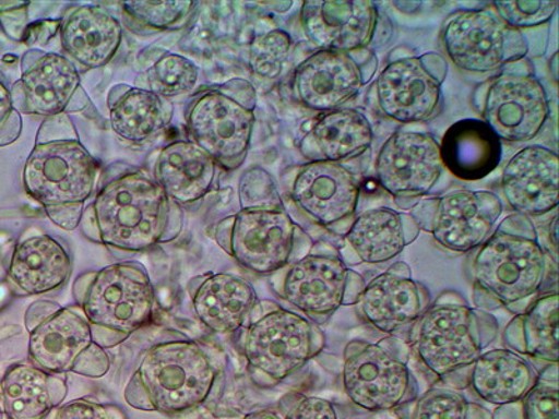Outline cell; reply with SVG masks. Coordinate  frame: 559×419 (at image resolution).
<instances>
[{
  "instance_id": "d6a6232c",
  "label": "cell",
  "mask_w": 559,
  "mask_h": 419,
  "mask_svg": "<svg viewBox=\"0 0 559 419\" xmlns=\"http://www.w3.org/2000/svg\"><path fill=\"white\" fill-rule=\"evenodd\" d=\"M109 122L117 136L143 144L156 137L171 122V101L143 87H114L108 97Z\"/></svg>"
},
{
  "instance_id": "277c9868",
  "label": "cell",
  "mask_w": 559,
  "mask_h": 419,
  "mask_svg": "<svg viewBox=\"0 0 559 419\" xmlns=\"http://www.w3.org/2000/svg\"><path fill=\"white\" fill-rule=\"evenodd\" d=\"M223 378V363L202 343L166 338L144 351L123 396L136 410L175 416L216 396Z\"/></svg>"
},
{
  "instance_id": "7bdbcfd3",
  "label": "cell",
  "mask_w": 559,
  "mask_h": 419,
  "mask_svg": "<svg viewBox=\"0 0 559 419\" xmlns=\"http://www.w3.org/2000/svg\"><path fill=\"white\" fill-rule=\"evenodd\" d=\"M283 419H338L336 407L321 397L292 394L280 404Z\"/></svg>"
},
{
  "instance_id": "8992f818",
  "label": "cell",
  "mask_w": 559,
  "mask_h": 419,
  "mask_svg": "<svg viewBox=\"0 0 559 419\" xmlns=\"http://www.w3.org/2000/svg\"><path fill=\"white\" fill-rule=\"evenodd\" d=\"M94 340L105 349L118 347L153 321L156 291L147 268L139 262L109 264L80 274L72 289Z\"/></svg>"
},
{
  "instance_id": "ba28073f",
  "label": "cell",
  "mask_w": 559,
  "mask_h": 419,
  "mask_svg": "<svg viewBox=\"0 0 559 419\" xmlns=\"http://www.w3.org/2000/svg\"><path fill=\"white\" fill-rule=\"evenodd\" d=\"M257 104V89L245 79L204 89L185 112L189 140L224 171H236L251 147Z\"/></svg>"
},
{
  "instance_id": "83f0119b",
  "label": "cell",
  "mask_w": 559,
  "mask_h": 419,
  "mask_svg": "<svg viewBox=\"0 0 559 419\" xmlns=\"http://www.w3.org/2000/svg\"><path fill=\"white\" fill-rule=\"evenodd\" d=\"M373 131L366 115L353 108L326 112L299 142V152L309 163L346 161L371 148Z\"/></svg>"
},
{
  "instance_id": "f546056e",
  "label": "cell",
  "mask_w": 559,
  "mask_h": 419,
  "mask_svg": "<svg viewBox=\"0 0 559 419\" xmlns=\"http://www.w3.org/2000/svg\"><path fill=\"white\" fill-rule=\"evenodd\" d=\"M63 51L84 69H98L112 61L122 43V26L98 7L73 9L61 20Z\"/></svg>"
},
{
  "instance_id": "8fae6325",
  "label": "cell",
  "mask_w": 559,
  "mask_h": 419,
  "mask_svg": "<svg viewBox=\"0 0 559 419\" xmlns=\"http://www.w3.org/2000/svg\"><path fill=\"white\" fill-rule=\"evenodd\" d=\"M273 291L313 323H324L338 308L356 306L366 282L349 271L326 243L313 244L298 261L271 277Z\"/></svg>"
},
{
  "instance_id": "74e56055",
  "label": "cell",
  "mask_w": 559,
  "mask_h": 419,
  "mask_svg": "<svg viewBox=\"0 0 559 419\" xmlns=\"http://www.w3.org/2000/svg\"><path fill=\"white\" fill-rule=\"evenodd\" d=\"M197 7L187 0L173 2H124L123 10L129 17L136 20L144 27L174 29L182 27L189 14Z\"/></svg>"
},
{
  "instance_id": "603a6c76",
  "label": "cell",
  "mask_w": 559,
  "mask_h": 419,
  "mask_svg": "<svg viewBox=\"0 0 559 419\" xmlns=\"http://www.w3.org/2000/svg\"><path fill=\"white\" fill-rule=\"evenodd\" d=\"M23 62L17 83L20 109L47 119L67 113L80 89L78 68L53 52L32 51Z\"/></svg>"
},
{
  "instance_id": "e575fe53",
  "label": "cell",
  "mask_w": 559,
  "mask_h": 419,
  "mask_svg": "<svg viewBox=\"0 0 559 419\" xmlns=\"http://www.w3.org/2000/svg\"><path fill=\"white\" fill-rule=\"evenodd\" d=\"M406 419H496L480 404L468 402L457 388L437 383L402 407Z\"/></svg>"
},
{
  "instance_id": "b9f144b4",
  "label": "cell",
  "mask_w": 559,
  "mask_h": 419,
  "mask_svg": "<svg viewBox=\"0 0 559 419\" xmlns=\"http://www.w3.org/2000/svg\"><path fill=\"white\" fill-rule=\"evenodd\" d=\"M44 419H128L121 407L115 404H105L93 398H78V400L62 404L49 412Z\"/></svg>"
},
{
  "instance_id": "9c48e42d",
  "label": "cell",
  "mask_w": 559,
  "mask_h": 419,
  "mask_svg": "<svg viewBox=\"0 0 559 419\" xmlns=\"http://www.w3.org/2000/svg\"><path fill=\"white\" fill-rule=\"evenodd\" d=\"M26 327L29 362L44 371L97 379L111 369V357L94 340L78 306L62 308L48 301L35 302L27 311Z\"/></svg>"
},
{
  "instance_id": "7a4b0ae2",
  "label": "cell",
  "mask_w": 559,
  "mask_h": 419,
  "mask_svg": "<svg viewBox=\"0 0 559 419\" xmlns=\"http://www.w3.org/2000/svg\"><path fill=\"white\" fill-rule=\"evenodd\" d=\"M473 299L477 309L526 311L556 277V261L538 241L531 218L515 214L499 224L472 263Z\"/></svg>"
},
{
  "instance_id": "6da1fadb",
  "label": "cell",
  "mask_w": 559,
  "mask_h": 419,
  "mask_svg": "<svg viewBox=\"0 0 559 419\" xmlns=\"http://www.w3.org/2000/svg\"><path fill=\"white\" fill-rule=\"evenodd\" d=\"M80 226L92 242L139 253L177 238L182 231L183 212L152 172L129 168L99 188L84 207Z\"/></svg>"
},
{
  "instance_id": "2e32d148",
  "label": "cell",
  "mask_w": 559,
  "mask_h": 419,
  "mask_svg": "<svg viewBox=\"0 0 559 419\" xmlns=\"http://www.w3.org/2000/svg\"><path fill=\"white\" fill-rule=\"evenodd\" d=\"M447 74V59L437 52L396 59L379 74V109L401 123L428 121L441 105Z\"/></svg>"
},
{
  "instance_id": "1f68e13d",
  "label": "cell",
  "mask_w": 559,
  "mask_h": 419,
  "mask_svg": "<svg viewBox=\"0 0 559 419\" xmlns=\"http://www.w3.org/2000/svg\"><path fill=\"white\" fill-rule=\"evenodd\" d=\"M439 147L443 166L463 181L488 177L502 158L501 140L480 119H463L452 124Z\"/></svg>"
},
{
  "instance_id": "9a60e30c",
  "label": "cell",
  "mask_w": 559,
  "mask_h": 419,
  "mask_svg": "<svg viewBox=\"0 0 559 419\" xmlns=\"http://www.w3.org/2000/svg\"><path fill=\"white\" fill-rule=\"evenodd\" d=\"M503 206L496 193L454 191L441 197L421 199L411 216L419 229L432 234L447 251L467 253L487 241Z\"/></svg>"
},
{
  "instance_id": "d6986e66",
  "label": "cell",
  "mask_w": 559,
  "mask_h": 419,
  "mask_svg": "<svg viewBox=\"0 0 559 419\" xmlns=\"http://www.w3.org/2000/svg\"><path fill=\"white\" fill-rule=\"evenodd\" d=\"M289 199L319 227L346 234L356 216L359 184L342 164L308 163L294 172Z\"/></svg>"
},
{
  "instance_id": "8d00e7d4",
  "label": "cell",
  "mask_w": 559,
  "mask_h": 419,
  "mask_svg": "<svg viewBox=\"0 0 559 419\" xmlns=\"http://www.w3.org/2000/svg\"><path fill=\"white\" fill-rule=\"evenodd\" d=\"M292 37L283 29H273L254 38L249 48V67L254 76L273 80L283 73L292 52Z\"/></svg>"
},
{
  "instance_id": "bcb514c9",
  "label": "cell",
  "mask_w": 559,
  "mask_h": 419,
  "mask_svg": "<svg viewBox=\"0 0 559 419\" xmlns=\"http://www.w3.org/2000/svg\"><path fill=\"white\" fill-rule=\"evenodd\" d=\"M551 234H552V241L551 242L554 244V248H557V237H556V234H557V218L556 217H554Z\"/></svg>"
},
{
  "instance_id": "ab89813d",
  "label": "cell",
  "mask_w": 559,
  "mask_h": 419,
  "mask_svg": "<svg viewBox=\"0 0 559 419\" xmlns=\"http://www.w3.org/2000/svg\"><path fill=\"white\" fill-rule=\"evenodd\" d=\"M558 7L557 0H498L493 9L509 26L533 28L550 22Z\"/></svg>"
},
{
  "instance_id": "4dcf8cb0",
  "label": "cell",
  "mask_w": 559,
  "mask_h": 419,
  "mask_svg": "<svg viewBox=\"0 0 559 419\" xmlns=\"http://www.w3.org/2000/svg\"><path fill=\"white\" fill-rule=\"evenodd\" d=\"M68 391L67 379L32 362L14 363L0 381V398L9 419H44L62 406Z\"/></svg>"
},
{
  "instance_id": "52a82bcc",
  "label": "cell",
  "mask_w": 559,
  "mask_h": 419,
  "mask_svg": "<svg viewBox=\"0 0 559 419\" xmlns=\"http://www.w3.org/2000/svg\"><path fill=\"white\" fill-rule=\"evenodd\" d=\"M324 334L317 323L273 302L259 301L239 331L238 349L258 387L271 388L319 356Z\"/></svg>"
},
{
  "instance_id": "5bb4252c",
  "label": "cell",
  "mask_w": 559,
  "mask_h": 419,
  "mask_svg": "<svg viewBox=\"0 0 559 419\" xmlns=\"http://www.w3.org/2000/svg\"><path fill=\"white\" fill-rule=\"evenodd\" d=\"M473 104L483 122L509 143L533 140L550 118L546 89L531 73L498 74L474 92Z\"/></svg>"
},
{
  "instance_id": "ffe728a7",
  "label": "cell",
  "mask_w": 559,
  "mask_h": 419,
  "mask_svg": "<svg viewBox=\"0 0 559 419\" xmlns=\"http://www.w3.org/2000/svg\"><path fill=\"white\" fill-rule=\"evenodd\" d=\"M429 306L428 288L412 278L407 264L396 263L366 284L354 307L357 316L368 326L391 334L413 326Z\"/></svg>"
},
{
  "instance_id": "d4e9b609",
  "label": "cell",
  "mask_w": 559,
  "mask_h": 419,
  "mask_svg": "<svg viewBox=\"0 0 559 419\" xmlns=\"http://www.w3.org/2000/svg\"><path fill=\"white\" fill-rule=\"evenodd\" d=\"M421 232L411 214L388 207L367 210L344 234L343 262L379 264L392 261Z\"/></svg>"
},
{
  "instance_id": "d590c367",
  "label": "cell",
  "mask_w": 559,
  "mask_h": 419,
  "mask_svg": "<svg viewBox=\"0 0 559 419\" xmlns=\"http://www.w3.org/2000/svg\"><path fill=\"white\" fill-rule=\"evenodd\" d=\"M199 69L181 55L167 52L146 72V87L157 96L168 99L188 96L197 87Z\"/></svg>"
},
{
  "instance_id": "4fadbf2b",
  "label": "cell",
  "mask_w": 559,
  "mask_h": 419,
  "mask_svg": "<svg viewBox=\"0 0 559 419\" xmlns=\"http://www.w3.org/2000/svg\"><path fill=\"white\" fill-rule=\"evenodd\" d=\"M442 43L454 67L471 73L496 72L528 52L521 29L503 22L496 9L453 14L443 27Z\"/></svg>"
},
{
  "instance_id": "e0dca14e",
  "label": "cell",
  "mask_w": 559,
  "mask_h": 419,
  "mask_svg": "<svg viewBox=\"0 0 559 419\" xmlns=\"http://www.w3.org/2000/svg\"><path fill=\"white\" fill-rule=\"evenodd\" d=\"M381 187L402 208H413L441 178V147L431 134L397 132L384 142L377 157Z\"/></svg>"
},
{
  "instance_id": "836d02e7",
  "label": "cell",
  "mask_w": 559,
  "mask_h": 419,
  "mask_svg": "<svg viewBox=\"0 0 559 419\" xmlns=\"http://www.w3.org/2000/svg\"><path fill=\"white\" fill-rule=\"evenodd\" d=\"M503 344L519 356L546 367L558 363V296L543 294L526 311L516 314L502 334Z\"/></svg>"
},
{
  "instance_id": "f35d334b",
  "label": "cell",
  "mask_w": 559,
  "mask_h": 419,
  "mask_svg": "<svg viewBox=\"0 0 559 419\" xmlns=\"http://www.w3.org/2000/svg\"><path fill=\"white\" fill-rule=\"evenodd\" d=\"M519 403L522 419H558V363L544 368L536 384Z\"/></svg>"
},
{
  "instance_id": "7c38bea8",
  "label": "cell",
  "mask_w": 559,
  "mask_h": 419,
  "mask_svg": "<svg viewBox=\"0 0 559 419\" xmlns=\"http://www.w3.org/2000/svg\"><path fill=\"white\" fill-rule=\"evenodd\" d=\"M214 239L239 266L258 276H272L292 263L299 244H312L286 208L239 210L217 223Z\"/></svg>"
},
{
  "instance_id": "f6af8a7d",
  "label": "cell",
  "mask_w": 559,
  "mask_h": 419,
  "mask_svg": "<svg viewBox=\"0 0 559 419\" xmlns=\"http://www.w3.org/2000/svg\"><path fill=\"white\" fill-rule=\"evenodd\" d=\"M242 419H283L282 414L274 410H261L248 414Z\"/></svg>"
},
{
  "instance_id": "f1b7e54d",
  "label": "cell",
  "mask_w": 559,
  "mask_h": 419,
  "mask_svg": "<svg viewBox=\"0 0 559 419\" xmlns=\"http://www.w3.org/2000/svg\"><path fill=\"white\" fill-rule=\"evenodd\" d=\"M538 373L526 358L508 348L484 352L464 376L463 386L492 406L522 400L536 384Z\"/></svg>"
},
{
  "instance_id": "4316f807",
  "label": "cell",
  "mask_w": 559,
  "mask_h": 419,
  "mask_svg": "<svg viewBox=\"0 0 559 419\" xmlns=\"http://www.w3.org/2000/svg\"><path fill=\"white\" fill-rule=\"evenodd\" d=\"M218 166L191 140L164 147L154 164L153 177L178 206H193L207 196L216 181Z\"/></svg>"
},
{
  "instance_id": "484cf974",
  "label": "cell",
  "mask_w": 559,
  "mask_h": 419,
  "mask_svg": "<svg viewBox=\"0 0 559 419\" xmlns=\"http://www.w3.org/2000/svg\"><path fill=\"white\" fill-rule=\"evenodd\" d=\"M72 272L68 248L47 234H35L14 248L8 276L20 296L35 297L63 287Z\"/></svg>"
},
{
  "instance_id": "60d3db41",
  "label": "cell",
  "mask_w": 559,
  "mask_h": 419,
  "mask_svg": "<svg viewBox=\"0 0 559 419\" xmlns=\"http://www.w3.org/2000/svg\"><path fill=\"white\" fill-rule=\"evenodd\" d=\"M239 204L248 208H284L276 183L262 168H252L239 181Z\"/></svg>"
},
{
  "instance_id": "44dd1931",
  "label": "cell",
  "mask_w": 559,
  "mask_h": 419,
  "mask_svg": "<svg viewBox=\"0 0 559 419\" xmlns=\"http://www.w3.org/2000/svg\"><path fill=\"white\" fill-rule=\"evenodd\" d=\"M378 17L369 0H307L301 9L304 33L324 51H364L376 34Z\"/></svg>"
},
{
  "instance_id": "cb8c5ba5",
  "label": "cell",
  "mask_w": 559,
  "mask_h": 419,
  "mask_svg": "<svg viewBox=\"0 0 559 419\" xmlns=\"http://www.w3.org/2000/svg\"><path fill=\"white\" fill-rule=\"evenodd\" d=\"M558 177L557 154L543 146H528L503 169L502 191L518 214L543 216L558 206Z\"/></svg>"
},
{
  "instance_id": "ac0fdd59",
  "label": "cell",
  "mask_w": 559,
  "mask_h": 419,
  "mask_svg": "<svg viewBox=\"0 0 559 419\" xmlns=\"http://www.w3.org/2000/svg\"><path fill=\"white\" fill-rule=\"evenodd\" d=\"M377 72L371 52L353 53L319 49L294 72L298 101L318 112H332L357 96Z\"/></svg>"
},
{
  "instance_id": "30bf717a",
  "label": "cell",
  "mask_w": 559,
  "mask_h": 419,
  "mask_svg": "<svg viewBox=\"0 0 559 419\" xmlns=\"http://www.w3.org/2000/svg\"><path fill=\"white\" fill-rule=\"evenodd\" d=\"M408 348L397 338L354 340L344 348L343 386L349 402L366 411L399 410L418 397Z\"/></svg>"
},
{
  "instance_id": "ee69618b",
  "label": "cell",
  "mask_w": 559,
  "mask_h": 419,
  "mask_svg": "<svg viewBox=\"0 0 559 419\" xmlns=\"http://www.w3.org/2000/svg\"><path fill=\"white\" fill-rule=\"evenodd\" d=\"M14 111L13 96L9 92L8 87L0 82V131H2L4 124L8 123Z\"/></svg>"
},
{
  "instance_id": "3957f363",
  "label": "cell",
  "mask_w": 559,
  "mask_h": 419,
  "mask_svg": "<svg viewBox=\"0 0 559 419\" xmlns=\"http://www.w3.org/2000/svg\"><path fill=\"white\" fill-rule=\"evenodd\" d=\"M99 164L80 142L67 113L45 119L23 169L24 189L55 226L73 231L96 192Z\"/></svg>"
},
{
  "instance_id": "5b68a950",
  "label": "cell",
  "mask_w": 559,
  "mask_h": 419,
  "mask_svg": "<svg viewBox=\"0 0 559 419\" xmlns=\"http://www.w3.org/2000/svg\"><path fill=\"white\" fill-rule=\"evenodd\" d=\"M498 331L491 313L468 307L457 294L445 292L414 322L407 346L429 383L459 391L468 369L496 340Z\"/></svg>"
},
{
  "instance_id": "7402d4cb",
  "label": "cell",
  "mask_w": 559,
  "mask_h": 419,
  "mask_svg": "<svg viewBox=\"0 0 559 419\" xmlns=\"http://www.w3.org/2000/svg\"><path fill=\"white\" fill-rule=\"evenodd\" d=\"M194 316L216 334L241 331L259 303L247 279L231 273H204L188 283Z\"/></svg>"
}]
</instances>
